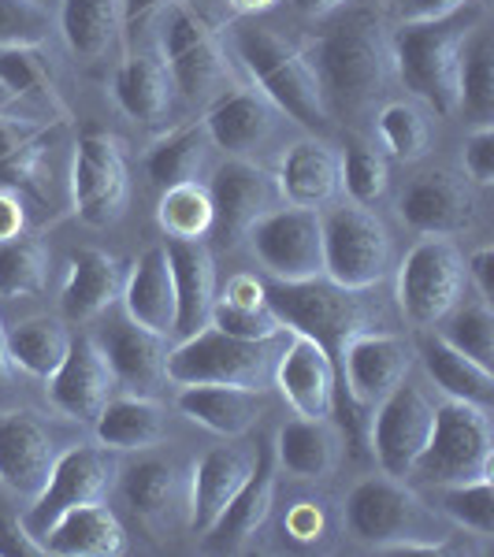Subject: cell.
<instances>
[{
	"mask_svg": "<svg viewBox=\"0 0 494 557\" xmlns=\"http://www.w3.org/2000/svg\"><path fill=\"white\" fill-rule=\"evenodd\" d=\"M312 41L309 60L317 67L323 101L331 115L361 120L387 94L394 78V41L380 8L349 4Z\"/></svg>",
	"mask_w": 494,
	"mask_h": 557,
	"instance_id": "cell-1",
	"label": "cell"
},
{
	"mask_svg": "<svg viewBox=\"0 0 494 557\" xmlns=\"http://www.w3.org/2000/svg\"><path fill=\"white\" fill-rule=\"evenodd\" d=\"M483 23L480 0L435 23L398 26L394 41V78L431 112L450 120L461 112V60L472 30Z\"/></svg>",
	"mask_w": 494,
	"mask_h": 557,
	"instance_id": "cell-2",
	"label": "cell"
},
{
	"mask_svg": "<svg viewBox=\"0 0 494 557\" xmlns=\"http://www.w3.org/2000/svg\"><path fill=\"white\" fill-rule=\"evenodd\" d=\"M231 52L242 67L249 71L254 86L268 97L280 112H286L291 120H298L301 127L320 131L328 127L331 112L323 101V89L312 67L309 52L298 49L294 41H286L275 26L242 20L227 30Z\"/></svg>",
	"mask_w": 494,
	"mask_h": 557,
	"instance_id": "cell-3",
	"label": "cell"
},
{
	"mask_svg": "<svg viewBox=\"0 0 494 557\" xmlns=\"http://www.w3.org/2000/svg\"><path fill=\"white\" fill-rule=\"evenodd\" d=\"M283 338H235L220 327H201L168 349V380L178 386L190 383H223L268 391L275 383V364L283 354Z\"/></svg>",
	"mask_w": 494,
	"mask_h": 557,
	"instance_id": "cell-4",
	"label": "cell"
},
{
	"mask_svg": "<svg viewBox=\"0 0 494 557\" xmlns=\"http://www.w3.org/2000/svg\"><path fill=\"white\" fill-rule=\"evenodd\" d=\"M264 298L275 309V317L283 320L286 331L317 338L331 357H338V349L354 335L380 331V327H372V312H368V305H365V290L338 286L335 278H328V275L301 278V283H280V278H275L272 286H264Z\"/></svg>",
	"mask_w": 494,
	"mask_h": 557,
	"instance_id": "cell-5",
	"label": "cell"
},
{
	"mask_svg": "<svg viewBox=\"0 0 494 557\" xmlns=\"http://www.w3.org/2000/svg\"><path fill=\"white\" fill-rule=\"evenodd\" d=\"M494 472V431L487 406L465 398H446L435 406V428L417 457L409 475L435 487L450 483H472Z\"/></svg>",
	"mask_w": 494,
	"mask_h": 557,
	"instance_id": "cell-6",
	"label": "cell"
},
{
	"mask_svg": "<svg viewBox=\"0 0 494 557\" xmlns=\"http://www.w3.org/2000/svg\"><path fill=\"white\" fill-rule=\"evenodd\" d=\"M323 275L349 290H372L391 272L394 242L372 205L343 201L320 215Z\"/></svg>",
	"mask_w": 494,
	"mask_h": 557,
	"instance_id": "cell-7",
	"label": "cell"
},
{
	"mask_svg": "<svg viewBox=\"0 0 494 557\" xmlns=\"http://www.w3.org/2000/svg\"><path fill=\"white\" fill-rule=\"evenodd\" d=\"M164 60L175 89L194 104H212L235 78L227 45H223L215 23L201 8L178 4V0L164 26Z\"/></svg>",
	"mask_w": 494,
	"mask_h": 557,
	"instance_id": "cell-8",
	"label": "cell"
},
{
	"mask_svg": "<svg viewBox=\"0 0 494 557\" xmlns=\"http://www.w3.org/2000/svg\"><path fill=\"white\" fill-rule=\"evenodd\" d=\"M424 502L398 475H368L346 498V532L372 550H417Z\"/></svg>",
	"mask_w": 494,
	"mask_h": 557,
	"instance_id": "cell-9",
	"label": "cell"
},
{
	"mask_svg": "<svg viewBox=\"0 0 494 557\" xmlns=\"http://www.w3.org/2000/svg\"><path fill=\"white\" fill-rule=\"evenodd\" d=\"M71 205L89 227H112L131 205L127 149L115 134L86 131L71 160Z\"/></svg>",
	"mask_w": 494,
	"mask_h": 557,
	"instance_id": "cell-10",
	"label": "cell"
},
{
	"mask_svg": "<svg viewBox=\"0 0 494 557\" xmlns=\"http://www.w3.org/2000/svg\"><path fill=\"white\" fill-rule=\"evenodd\" d=\"M469 272L450 238L428 235L409 249L398 268V305L412 327H435L461 301Z\"/></svg>",
	"mask_w": 494,
	"mask_h": 557,
	"instance_id": "cell-11",
	"label": "cell"
},
{
	"mask_svg": "<svg viewBox=\"0 0 494 557\" xmlns=\"http://www.w3.org/2000/svg\"><path fill=\"white\" fill-rule=\"evenodd\" d=\"M115 475H120V465H115L108 446H71V450L57 457V469H52L49 483L34 498L30 513H26V528L41 539L71 509L104 502Z\"/></svg>",
	"mask_w": 494,
	"mask_h": 557,
	"instance_id": "cell-12",
	"label": "cell"
},
{
	"mask_svg": "<svg viewBox=\"0 0 494 557\" xmlns=\"http://www.w3.org/2000/svg\"><path fill=\"white\" fill-rule=\"evenodd\" d=\"M249 246L260 264L280 283H301V278L323 275V227L320 209L301 205H280L249 231Z\"/></svg>",
	"mask_w": 494,
	"mask_h": 557,
	"instance_id": "cell-13",
	"label": "cell"
},
{
	"mask_svg": "<svg viewBox=\"0 0 494 557\" xmlns=\"http://www.w3.org/2000/svg\"><path fill=\"white\" fill-rule=\"evenodd\" d=\"M212 209H215V227L227 246H238L242 238H249V231L264 220L268 212H275L283 201L280 183L268 168L254 164L249 157H227L212 172L209 183Z\"/></svg>",
	"mask_w": 494,
	"mask_h": 557,
	"instance_id": "cell-14",
	"label": "cell"
},
{
	"mask_svg": "<svg viewBox=\"0 0 494 557\" xmlns=\"http://www.w3.org/2000/svg\"><path fill=\"white\" fill-rule=\"evenodd\" d=\"M431 428H435V401L412 383L394 386L372 417V457L380 469L406 480L417 457L424 454Z\"/></svg>",
	"mask_w": 494,
	"mask_h": 557,
	"instance_id": "cell-15",
	"label": "cell"
},
{
	"mask_svg": "<svg viewBox=\"0 0 494 557\" xmlns=\"http://www.w3.org/2000/svg\"><path fill=\"white\" fill-rule=\"evenodd\" d=\"M417 349L402 335L391 331H365L354 335L338 349L335 368H338V386L361 406H380L383 398L409 380V368Z\"/></svg>",
	"mask_w": 494,
	"mask_h": 557,
	"instance_id": "cell-16",
	"label": "cell"
},
{
	"mask_svg": "<svg viewBox=\"0 0 494 557\" xmlns=\"http://www.w3.org/2000/svg\"><path fill=\"white\" fill-rule=\"evenodd\" d=\"M49 398L64 417L94 424L97 412L108 406V398L115 394V368L108 361L104 346L94 335H78L71 338V349L64 357V364L49 375Z\"/></svg>",
	"mask_w": 494,
	"mask_h": 557,
	"instance_id": "cell-17",
	"label": "cell"
},
{
	"mask_svg": "<svg viewBox=\"0 0 494 557\" xmlns=\"http://www.w3.org/2000/svg\"><path fill=\"white\" fill-rule=\"evenodd\" d=\"M402 220L420 235L450 238L472 227L476 220V186L465 175L435 168L417 175L398 201Z\"/></svg>",
	"mask_w": 494,
	"mask_h": 557,
	"instance_id": "cell-18",
	"label": "cell"
},
{
	"mask_svg": "<svg viewBox=\"0 0 494 557\" xmlns=\"http://www.w3.org/2000/svg\"><path fill=\"white\" fill-rule=\"evenodd\" d=\"M57 438L34 412L0 417V483L20 498L34 502L57 469Z\"/></svg>",
	"mask_w": 494,
	"mask_h": 557,
	"instance_id": "cell-19",
	"label": "cell"
},
{
	"mask_svg": "<svg viewBox=\"0 0 494 557\" xmlns=\"http://www.w3.org/2000/svg\"><path fill=\"white\" fill-rule=\"evenodd\" d=\"M275 386L298 417H335L331 409H335L338 368L317 338L291 331V343L283 346L275 364Z\"/></svg>",
	"mask_w": 494,
	"mask_h": 557,
	"instance_id": "cell-20",
	"label": "cell"
},
{
	"mask_svg": "<svg viewBox=\"0 0 494 557\" xmlns=\"http://www.w3.org/2000/svg\"><path fill=\"white\" fill-rule=\"evenodd\" d=\"M275 112L280 108L268 101L257 86H231L209 104L201 123L215 149H223L227 157H246V152L260 149L272 138Z\"/></svg>",
	"mask_w": 494,
	"mask_h": 557,
	"instance_id": "cell-21",
	"label": "cell"
},
{
	"mask_svg": "<svg viewBox=\"0 0 494 557\" xmlns=\"http://www.w3.org/2000/svg\"><path fill=\"white\" fill-rule=\"evenodd\" d=\"M257 465V454L246 446H215L190 469V509H186V524L197 535H209L231 498L242 491Z\"/></svg>",
	"mask_w": 494,
	"mask_h": 557,
	"instance_id": "cell-22",
	"label": "cell"
},
{
	"mask_svg": "<svg viewBox=\"0 0 494 557\" xmlns=\"http://www.w3.org/2000/svg\"><path fill=\"white\" fill-rule=\"evenodd\" d=\"M280 194L286 205L301 209H328L343 190V157L323 138H301L280 160Z\"/></svg>",
	"mask_w": 494,
	"mask_h": 557,
	"instance_id": "cell-23",
	"label": "cell"
},
{
	"mask_svg": "<svg viewBox=\"0 0 494 557\" xmlns=\"http://www.w3.org/2000/svg\"><path fill=\"white\" fill-rule=\"evenodd\" d=\"M123 494L146 528H172V520L190 509V472L172 457H141L123 469Z\"/></svg>",
	"mask_w": 494,
	"mask_h": 557,
	"instance_id": "cell-24",
	"label": "cell"
},
{
	"mask_svg": "<svg viewBox=\"0 0 494 557\" xmlns=\"http://www.w3.org/2000/svg\"><path fill=\"white\" fill-rule=\"evenodd\" d=\"M127 320L138 323L157 335H172L175 331V275H172V257L168 246L146 249L123 275V294H120Z\"/></svg>",
	"mask_w": 494,
	"mask_h": 557,
	"instance_id": "cell-25",
	"label": "cell"
},
{
	"mask_svg": "<svg viewBox=\"0 0 494 557\" xmlns=\"http://www.w3.org/2000/svg\"><path fill=\"white\" fill-rule=\"evenodd\" d=\"M123 275H127V268L112 253H104V249L86 246L78 253H71L64 290H60V312H64V320L83 327V323L104 317L120 301Z\"/></svg>",
	"mask_w": 494,
	"mask_h": 557,
	"instance_id": "cell-26",
	"label": "cell"
},
{
	"mask_svg": "<svg viewBox=\"0 0 494 557\" xmlns=\"http://www.w3.org/2000/svg\"><path fill=\"white\" fill-rule=\"evenodd\" d=\"M175 406L186 420H194L197 428H209L215 435L238 438L260 424L268 401H264V391H249V386L190 383L178 391Z\"/></svg>",
	"mask_w": 494,
	"mask_h": 557,
	"instance_id": "cell-27",
	"label": "cell"
},
{
	"mask_svg": "<svg viewBox=\"0 0 494 557\" xmlns=\"http://www.w3.org/2000/svg\"><path fill=\"white\" fill-rule=\"evenodd\" d=\"M175 275V335L190 338L201 327H209L215 305V260L205 242H168Z\"/></svg>",
	"mask_w": 494,
	"mask_h": 557,
	"instance_id": "cell-28",
	"label": "cell"
},
{
	"mask_svg": "<svg viewBox=\"0 0 494 557\" xmlns=\"http://www.w3.org/2000/svg\"><path fill=\"white\" fill-rule=\"evenodd\" d=\"M115 101L131 120L160 127L175 108V83L164 52H131L115 71Z\"/></svg>",
	"mask_w": 494,
	"mask_h": 557,
	"instance_id": "cell-29",
	"label": "cell"
},
{
	"mask_svg": "<svg viewBox=\"0 0 494 557\" xmlns=\"http://www.w3.org/2000/svg\"><path fill=\"white\" fill-rule=\"evenodd\" d=\"M343 431L331 417H298L275 435V457L298 480H328L343 465Z\"/></svg>",
	"mask_w": 494,
	"mask_h": 557,
	"instance_id": "cell-30",
	"label": "cell"
},
{
	"mask_svg": "<svg viewBox=\"0 0 494 557\" xmlns=\"http://www.w3.org/2000/svg\"><path fill=\"white\" fill-rule=\"evenodd\" d=\"M101 346L115 368V380L131 394L152 398L168 383V349H172L168 335H157V331H146L127 320L120 327H112V335Z\"/></svg>",
	"mask_w": 494,
	"mask_h": 557,
	"instance_id": "cell-31",
	"label": "cell"
},
{
	"mask_svg": "<svg viewBox=\"0 0 494 557\" xmlns=\"http://www.w3.org/2000/svg\"><path fill=\"white\" fill-rule=\"evenodd\" d=\"M275 491H280V480H275V457H272V450H260L249 480L242 483V491L231 498V506L223 509V517L215 520V528L209 532L215 539V546H220V550H238L242 543H249V539L264 528V520L272 517Z\"/></svg>",
	"mask_w": 494,
	"mask_h": 557,
	"instance_id": "cell-32",
	"label": "cell"
},
{
	"mask_svg": "<svg viewBox=\"0 0 494 557\" xmlns=\"http://www.w3.org/2000/svg\"><path fill=\"white\" fill-rule=\"evenodd\" d=\"M41 543L49 554L64 557H115L127 550V532L104 502H94V506H78L60 517L41 535Z\"/></svg>",
	"mask_w": 494,
	"mask_h": 557,
	"instance_id": "cell-33",
	"label": "cell"
},
{
	"mask_svg": "<svg viewBox=\"0 0 494 557\" xmlns=\"http://www.w3.org/2000/svg\"><path fill=\"white\" fill-rule=\"evenodd\" d=\"M97 443L108 446L112 454L127 450H149L164 438V409L146 394H123L108 398V406L94 420Z\"/></svg>",
	"mask_w": 494,
	"mask_h": 557,
	"instance_id": "cell-34",
	"label": "cell"
},
{
	"mask_svg": "<svg viewBox=\"0 0 494 557\" xmlns=\"http://www.w3.org/2000/svg\"><path fill=\"white\" fill-rule=\"evenodd\" d=\"M123 23H127L123 0H64L60 4V30H64L67 49L86 64L115 49Z\"/></svg>",
	"mask_w": 494,
	"mask_h": 557,
	"instance_id": "cell-35",
	"label": "cell"
},
{
	"mask_svg": "<svg viewBox=\"0 0 494 557\" xmlns=\"http://www.w3.org/2000/svg\"><path fill=\"white\" fill-rule=\"evenodd\" d=\"M417 354H420V361H424L428 375L439 383V391H443L446 398H465V401L491 406L494 372L487 364L472 361L469 354L454 349L443 335H424L417 343Z\"/></svg>",
	"mask_w": 494,
	"mask_h": 557,
	"instance_id": "cell-36",
	"label": "cell"
},
{
	"mask_svg": "<svg viewBox=\"0 0 494 557\" xmlns=\"http://www.w3.org/2000/svg\"><path fill=\"white\" fill-rule=\"evenodd\" d=\"M209 149H212V138L201 120L186 123V127H175L160 141H152V149L146 152L149 183L157 186V190H168V186H178V183H194V178H201L205 164H209Z\"/></svg>",
	"mask_w": 494,
	"mask_h": 557,
	"instance_id": "cell-37",
	"label": "cell"
},
{
	"mask_svg": "<svg viewBox=\"0 0 494 557\" xmlns=\"http://www.w3.org/2000/svg\"><path fill=\"white\" fill-rule=\"evenodd\" d=\"M71 331L52 317H34L23 320L8 331V349H12V361L20 372L34 375V380H49L60 364H64L71 349Z\"/></svg>",
	"mask_w": 494,
	"mask_h": 557,
	"instance_id": "cell-38",
	"label": "cell"
},
{
	"mask_svg": "<svg viewBox=\"0 0 494 557\" xmlns=\"http://www.w3.org/2000/svg\"><path fill=\"white\" fill-rule=\"evenodd\" d=\"M157 223L172 242H205V235L215 227L212 194L205 183H178L160 190Z\"/></svg>",
	"mask_w": 494,
	"mask_h": 557,
	"instance_id": "cell-39",
	"label": "cell"
},
{
	"mask_svg": "<svg viewBox=\"0 0 494 557\" xmlns=\"http://www.w3.org/2000/svg\"><path fill=\"white\" fill-rule=\"evenodd\" d=\"M49 283V249L41 238L0 242V298H34Z\"/></svg>",
	"mask_w": 494,
	"mask_h": 557,
	"instance_id": "cell-40",
	"label": "cell"
},
{
	"mask_svg": "<svg viewBox=\"0 0 494 557\" xmlns=\"http://www.w3.org/2000/svg\"><path fill=\"white\" fill-rule=\"evenodd\" d=\"M461 108L476 127L494 120V41L487 26H476L461 60Z\"/></svg>",
	"mask_w": 494,
	"mask_h": 557,
	"instance_id": "cell-41",
	"label": "cell"
},
{
	"mask_svg": "<svg viewBox=\"0 0 494 557\" xmlns=\"http://www.w3.org/2000/svg\"><path fill=\"white\" fill-rule=\"evenodd\" d=\"M375 131H380L383 149L402 164H417L431 149V123L412 101H387L375 115Z\"/></svg>",
	"mask_w": 494,
	"mask_h": 557,
	"instance_id": "cell-42",
	"label": "cell"
},
{
	"mask_svg": "<svg viewBox=\"0 0 494 557\" xmlns=\"http://www.w3.org/2000/svg\"><path fill=\"white\" fill-rule=\"evenodd\" d=\"M57 141V131L45 127L34 134L26 146H20L12 157L0 160V186H12L20 190L26 201H49V152Z\"/></svg>",
	"mask_w": 494,
	"mask_h": 557,
	"instance_id": "cell-43",
	"label": "cell"
},
{
	"mask_svg": "<svg viewBox=\"0 0 494 557\" xmlns=\"http://www.w3.org/2000/svg\"><path fill=\"white\" fill-rule=\"evenodd\" d=\"M439 506L446 509V517L454 520L465 532L491 539L494 532V483L491 475L472 483H450V487H439Z\"/></svg>",
	"mask_w": 494,
	"mask_h": 557,
	"instance_id": "cell-44",
	"label": "cell"
},
{
	"mask_svg": "<svg viewBox=\"0 0 494 557\" xmlns=\"http://www.w3.org/2000/svg\"><path fill=\"white\" fill-rule=\"evenodd\" d=\"M343 186L349 201L357 205H375L391 186V164L383 157V149H375L372 141L354 138L343 160Z\"/></svg>",
	"mask_w": 494,
	"mask_h": 557,
	"instance_id": "cell-45",
	"label": "cell"
},
{
	"mask_svg": "<svg viewBox=\"0 0 494 557\" xmlns=\"http://www.w3.org/2000/svg\"><path fill=\"white\" fill-rule=\"evenodd\" d=\"M446 331L443 338L450 343L454 349L469 354L472 361L487 364L494 361V312H491V301H469V305H454L446 312Z\"/></svg>",
	"mask_w": 494,
	"mask_h": 557,
	"instance_id": "cell-46",
	"label": "cell"
},
{
	"mask_svg": "<svg viewBox=\"0 0 494 557\" xmlns=\"http://www.w3.org/2000/svg\"><path fill=\"white\" fill-rule=\"evenodd\" d=\"M52 30L41 0H0V49H38Z\"/></svg>",
	"mask_w": 494,
	"mask_h": 557,
	"instance_id": "cell-47",
	"label": "cell"
},
{
	"mask_svg": "<svg viewBox=\"0 0 494 557\" xmlns=\"http://www.w3.org/2000/svg\"><path fill=\"white\" fill-rule=\"evenodd\" d=\"M209 323H212V327H220V331H227V335H235V338H254V343H260V338L291 335L268 301L264 305H231V301L215 298Z\"/></svg>",
	"mask_w": 494,
	"mask_h": 557,
	"instance_id": "cell-48",
	"label": "cell"
},
{
	"mask_svg": "<svg viewBox=\"0 0 494 557\" xmlns=\"http://www.w3.org/2000/svg\"><path fill=\"white\" fill-rule=\"evenodd\" d=\"M465 175L472 186H491L494 183V127L483 123L465 138Z\"/></svg>",
	"mask_w": 494,
	"mask_h": 557,
	"instance_id": "cell-49",
	"label": "cell"
},
{
	"mask_svg": "<svg viewBox=\"0 0 494 557\" xmlns=\"http://www.w3.org/2000/svg\"><path fill=\"white\" fill-rule=\"evenodd\" d=\"M49 554L38 535L26 528V520L0 513V557H38Z\"/></svg>",
	"mask_w": 494,
	"mask_h": 557,
	"instance_id": "cell-50",
	"label": "cell"
},
{
	"mask_svg": "<svg viewBox=\"0 0 494 557\" xmlns=\"http://www.w3.org/2000/svg\"><path fill=\"white\" fill-rule=\"evenodd\" d=\"M476 4V0H394V15H398L402 26L412 23H435L446 20V15L461 12V8Z\"/></svg>",
	"mask_w": 494,
	"mask_h": 557,
	"instance_id": "cell-51",
	"label": "cell"
},
{
	"mask_svg": "<svg viewBox=\"0 0 494 557\" xmlns=\"http://www.w3.org/2000/svg\"><path fill=\"white\" fill-rule=\"evenodd\" d=\"M26 223H30V201L12 186H0V242L26 235Z\"/></svg>",
	"mask_w": 494,
	"mask_h": 557,
	"instance_id": "cell-52",
	"label": "cell"
},
{
	"mask_svg": "<svg viewBox=\"0 0 494 557\" xmlns=\"http://www.w3.org/2000/svg\"><path fill=\"white\" fill-rule=\"evenodd\" d=\"M45 127H52V123H38V120H26V115L0 112V160L12 157L15 149L26 146V141Z\"/></svg>",
	"mask_w": 494,
	"mask_h": 557,
	"instance_id": "cell-53",
	"label": "cell"
},
{
	"mask_svg": "<svg viewBox=\"0 0 494 557\" xmlns=\"http://www.w3.org/2000/svg\"><path fill=\"white\" fill-rule=\"evenodd\" d=\"M283 528H286V535L298 539V543H312V539H320L323 535V513H320V506H317V502H298V506H294L291 513H286Z\"/></svg>",
	"mask_w": 494,
	"mask_h": 557,
	"instance_id": "cell-54",
	"label": "cell"
},
{
	"mask_svg": "<svg viewBox=\"0 0 494 557\" xmlns=\"http://www.w3.org/2000/svg\"><path fill=\"white\" fill-rule=\"evenodd\" d=\"M465 272L476 278V290H480L483 301L494 298V249L491 246H480L476 253L465 260Z\"/></svg>",
	"mask_w": 494,
	"mask_h": 557,
	"instance_id": "cell-55",
	"label": "cell"
},
{
	"mask_svg": "<svg viewBox=\"0 0 494 557\" xmlns=\"http://www.w3.org/2000/svg\"><path fill=\"white\" fill-rule=\"evenodd\" d=\"M220 301H231V305H264V283L254 275H235L227 283V290L223 294H215Z\"/></svg>",
	"mask_w": 494,
	"mask_h": 557,
	"instance_id": "cell-56",
	"label": "cell"
},
{
	"mask_svg": "<svg viewBox=\"0 0 494 557\" xmlns=\"http://www.w3.org/2000/svg\"><path fill=\"white\" fill-rule=\"evenodd\" d=\"M349 4H354V0H294V8H298L301 15H312V20H328V15L343 12Z\"/></svg>",
	"mask_w": 494,
	"mask_h": 557,
	"instance_id": "cell-57",
	"label": "cell"
},
{
	"mask_svg": "<svg viewBox=\"0 0 494 557\" xmlns=\"http://www.w3.org/2000/svg\"><path fill=\"white\" fill-rule=\"evenodd\" d=\"M12 375H15V361H12V349H8V327L0 320V398L8 394L12 386Z\"/></svg>",
	"mask_w": 494,
	"mask_h": 557,
	"instance_id": "cell-58",
	"label": "cell"
},
{
	"mask_svg": "<svg viewBox=\"0 0 494 557\" xmlns=\"http://www.w3.org/2000/svg\"><path fill=\"white\" fill-rule=\"evenodd\" d=\"M175 4V0H123V20L127 23H141L146 15H152L157 8Z\"/></svg>",
	"mask_w": 494,
	"mask_h": 557,
	"instance_id": "cell-59",
	"label": "cell"
},
{
	"mask_svg": "<svg viewBox=\"0 0 494 557\" xmlns=\"http://www.w3.org/2000/svg\"><path fill=\"white\" fill-rule=\"evenodd\" d=\"M275 0H227V8L235 15H257V12H268Z\"/></svg>",
	"mask_w": 494,
	"mask_h": 557,
	"instance_id": "cell-60",
	"label": "cell"
}]
</instances>
